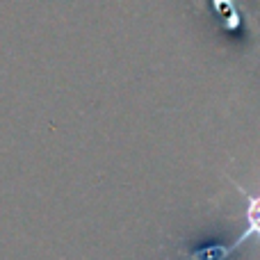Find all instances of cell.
<instances>
[{"mask_svg":"<svg viewBox=\"0 0 260 260\" xmlns=\"http://www.w3.org/2000/svg\"><path fill=\"white\" fill-rule=\"evenodd\" d=\"M253 235H260V197H249V206H247V229L244 233L235 240L231 247H217V249H203L199 251L194 260H212V258H226L235 251L238 247H242L247 240H251Z\"/></svg>","mask_w":260,"mask_h":260,"instance_id":"1","label":"cell"}]
</instances>
